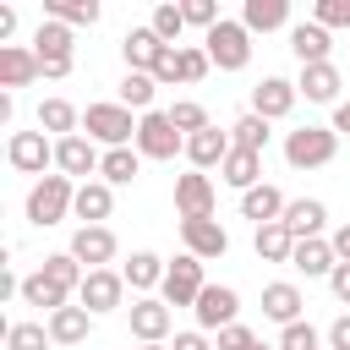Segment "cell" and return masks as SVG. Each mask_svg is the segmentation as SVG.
<instances>
[{
    "label": "cell",
    "instance_id": "bcb514c9",
    "mask_svg": "<svg viewBox=\"0 0 350 350\" xmlns=\"http://www.w3.org/2000/svg\"><path fill=\"white\" fill-rule=\"evenodd\" d=\"M219 350H257V334L246 323H230V328H219Z\"/></svg>",
    "mask_w": 350,
    "mask_h": 350
},
{
    "label": "cell",
    "instance_id": "7bdbcfd3",
    "mask_svg": "<svg viewBox=\"0 0 350 350\" xmlns=\"http://www.w3.org/2000/svg\"><path fill=\"white\" fill-rule=\"evenodd\" d=\"M312 22H323V27H350V0H317V5H312Z\"/></svg>",
    "mask_w": 350,
    "mask_h": 350
},
{
    "label": "cell",
    "instance_id": "816d5d0a",
    "mask_svg": "<svg viewBox=\"0 0 350 350\" xmlns=\"http://www.w3.org/2000/svg\"><path fill=\"white\" fill-rule=\"evenodd\" d=\"M175 350H213L202 334H175Z\"/></svg>",
    "mask_w": 350,
    "mask_h": 350
},
{
    "label": "cell",
    "instance_id": "60d3db41",
    "mask_svg": "<svg viewBox=\"0 0 350 350\" xmlns=\"http://www.w3.org/2000/svg\"><path fill=\"white\" fill-rule=\"evenodd\" d=\"M180 16H186V27H202V33H213V27L224 22L213 0H180Z\"/></svg>",
    "mask_w": 350,
    "mask_h": 350
},
{
    "label": "cell",
    "instance_id": "44dd1931",
    "mask_svg": "<svg viewBox=\"0 0 350 350\" xmlns=\"http://www.w3.org/2000/svg\"><path fill=\"white\" fill-rule=\"evenodd\" d=\"M290 49H295L301 66H323L328 60V27L323 22H295L290 27Z\"/></svg>",
    "mask_w": 350,
    "mask_h": 350
},
{
    "label": "cell",
    "instance_id": "5bb4252c",
    "mask_svg": "<svg viewBox=\"0 0 350 350\" xmlns=\"http://www.w3.org/2000/svg\"><path fill=\"white\" fill-rule=\"evenodd\" d=\"M71 257L93 273V268H104L109 257H115V230H104V224H82L77 235H71Z\"/></svg>",
    "mask_w": 350,
    "mask_h": 350
},
{
    "label": "cell",
    "instance_id": "e575fe53",
    "mask_svg": "<svg viewBox=\"0 0 350 350\" xmlns=\"http://www.w3.org/2000/svg\"><path fill=\"white\" fill-rule=\"evenodd\" d=\"M66 295H71V290H60V284H55V279H44V273L22 279V301H27V306H44L49 317H55V312L66 306Z\"/></svg>",
    "mask_w": 350,
    "mask_h": 350
},
{
    "label": "cell",
    "instance_id": "7a4b0ae2",
    "mask_svg": "<svg viewBox=\"0 0 350 350\" xmlns=\"http://www.w3.org/2000/svg\"><path fill=\"white\" fill-rule=\"evenodd\" d=\"M71 202H77V186H71V175H44L33 191H27V224H60L66 213H71Z\"/></svg>",
    "mask_w": 350,
    "mask_h": 350
},
{
    "label": "cell",
    "instance_id": "9c48e42d",
    "mask_svg": "<svg viewBox=\"0 0 350 350\" xmlns=\"http://www.w3.org/2000/svg\"><path fill=\"white\" fill-rule=\"evenodd\" d=\"M120 295H126V273H115V268H93V273L82 279V290H77V306H88V312H115Z\"/></svg>",
    "mask_w": 350,
    "mask_h": 350
},
{
    "label": "cell",
    "instance_id": "db71d44e",
    "mask_svg": "<svg viewBox=\"0 0 350 350\" xmlns=\"http://www.w3.org/2000/svg\"><path fill=\"white\" fill-rule=\"evenodd\" d=\"M334 131H350V104H334Z\"/></svg>",
    "mask_w": 350,
    "mask_h": 350
},
{
    "label": "cell",
    "instance_id": "836d02e7",
    "mask_svg": "<svg viewBox=\"0 0 350 350\" xmlns=\"http://www.w3.org/2000/svg\"><path fill=\"white\" fill-rule=\"evenodd\" d=\"M38 273H44V279H55L60 290H82V279H88V268H82V262H77L71 252H49Z\"/></svg>",
    "mask_w": 350,
    "mask_h": 350
},
{
    "label": "cell",
    "instance_id": "cb8c5ba5",
    "mask_svg": "<svg viewBox=\"0 0 350 350\" xmlns=\"http://www.w3.org/2000/svg\"><path fill=\"white\" fill-rule=\"evenodd\" d=\"M284 208H290V202L279 197V186H252V191L241 197V213H246V219H257V224H279V219H284Z\"/></svg>",
    "mask_w": 350,
    "mask_h": 350
},
{
    "label": "cell",
    "instance_id": "ab89813d",
    "mask_svg": "<svg viewBox=\"0 0 350 350\" xmlns=\"http://www.w3.org/2000/svg\"><path fill=\"white\" fill-rule=\"evenodd\" d=\"M170 120H175V131H180V137H197V131H208V109H202V104H191V98L170 104Z\"/></svg>",
    "mask_w": 350,
    "mask_h": 350
},
{
    "label": "cell",
    "instance_id": "d6a6232c",
    "mask_svg": "<svg viewBox=\"0 0 350 350\" xmlns=\"http://www.w3.org/2000/svg\"><path fill=\"white\" fill-rule=\"evenodd\" d=\"M44 16L49 22H66V27H93L98 22V0H49Z\"/></svg>",
    "mask_w": 350,
    "mask_h": 350
},
{
    "label": "cell",
    "instance_id": "9f6ffc18",
    "mask_svg": "<svg viewBox=\"0 0 350 350\" xmlns=\"http://www.w3.org/2000/svg\"><path fill=\"white\" fill-rule=\"evenodd\" d=\"M257 350H279V345H257Z\"/></svg>",
    "mask_w": 350,
    "mask_h": 350
},
{
    "label": "cell",
    "instance_id": "681fc988",
    "mask_svg": "<svg viewBox=\"0 0 350 350\" xmlns=\"http://www.w3.org/2000/svg\"><path fill=\"white\" fill-rule=\"evenodd\" d=\"M328 350H350V312L334 317V328H328Z\"/></svg>",
    "mask_w": 350,
    "mask_h": 350
},
{
    "label": "cell",
    "instance_id": "f546056e",
    "mask_svg": "<svg viewBox=\"0 0 350 350\" xmlns=\"http://www.w3.org/2000/svg\"><path fill=\"white\" fill-rule=\"evenodd\" d=\"M252 246H257L262 262H290V257H295V235H290L284 224H257V241H252Z\"/></svg>",
    "mask_w": 350,
    "mask_h": 350
},
{
    "label": "cell",
    "instance_id": "f35d334b",
    "mask_svg": "<svg viewBox=\"0 0 350 350\" xmlns=\"http://www.w3.org/2000/svg\"><path fill=\"white\" fill-rule=\"evenodd\" d=\"M230 131H235V148H246V153H262L268 148V120L262 115H241Z\"/></svg>",
    "mask_w": 350,
    "mask_h": 350
},
{
    "label": "cell",
    "instance_id": "8fae6325",
    "mask_svg": "<svg viewBox=\"0 0 350 350\" xmlns=\"http://www.w3.org/2000/svg\"><path fill=\"white\" fill-rule=\"evenodd\" d=\"M295 82H284V77H262L257 88H252V115H262V120H284L290 109H295Z\"/></svg>",
    "mask_w": 350,
    "mask_h": 350
},
{
    "label": "cell",
    "instance_id": "c3c4849f",
    "mask_svg": "<svg viewBox=\"0 0 350 350\" xmlns=\"http://www.w3.org/2000/svg\"><path fill=\"white\" fill-rule=\"evenodd\" d=\"M328 290H334V295H339V301L350 306V262H339V268L328 273Z\"/></svg>",
    "mask_w": 350,
    "mask_h": 350
},
{
    "label": "cell",
    "instance_id": "b9f144b4",
    "mask_svg": "<svg viewBox=\"0 0 350 350\" xmlns=\"http://www.w3.org/2000/svg\"><path fill=\"white\" fill-rule=\"evenodd\" d=\"M148 27H153V33H159V38H164V44L175 49V38H180V27H186V16H180V5H159Z\"/></svg>",
    "mask_w": 350,
    "mask_h": 350
},
{
    "label": "cell",
    "instance_id": "83f0119b",
    "mask_svg": "<svg viewBox=\"0 0 350 350\" xmlns=\"http://www.w3.org/2000/svg\"><path fill=\"white\" fill-rule=\"evenodd\" d=\"M257 170H262V153H246V148H230V159L219 164V175H224V180H230L241 197L257 186Z\"/></svg>",
    "mask_w": 350,
    "mask_h": 350
},
{
    "label": "cell",
    "instance_id": "9a60e30c",
    "mask_svg": "<svg viewBox=\"0 0 350 350\" xmlns=\"http://www.w3.org/2000/svg\"><path fill=\"white\" fill-rule=\"evenodd\" d=\"M55 164H60V175H93L98 164H104V153L93 148V137H60L55 142Z\"/></svg>",
    "mask_w": 350,
    "mask_h": 350
},
{
    "label": "cell",
    "instance_id": "4dcf8cb0",
    "mask_svg": "<svg viewBox=\"0 0 350 350\" xmlns=\"http://www.w3.org/2000/svg\"><path fill=\"white\" fill-rule=\"evenodd\" d=\"M137 170H142V153L137 148H109L104 164H98L104 186H126V180H137Z\"/></svg>",
    "mask_w": 350,
    "mask_h": 350
},
{
    "label": "cell",
    "instance_id": "2e32d148",
    "mask_svg": "<svg viewBox=\"0 0 350 350\" xmlns=\"http://www.w3.org/2000/svg\"><path fill=\"white\" fill-rule=\"evenodd\" d=\"M164 49H170V44H164V38L153 33V27H131V33L120 38V55H126V71H153Z\"/></svg>",
    "mask_w": 350,
    "mask_h": 350
},
{
    "label": "cell",
    "instance_id": "1f68e13d",
    "mask_svg": "<svg viewBox=\"0 0 350 350\" xmlns=\"http://www.w3.org/2000/svg\"><path fill=\"white\" fill-rule=\"evenodd\" d=\"M164 273H170V262L153 257V252H131V262H126V284L131 290H153V284H164Z\"/></svg>",
    "mask_w": 350,
    "mask_h": 350
},
{
    "label": "cell",
    "instance_id": "277c9868",
    "mask_svg": "<svg viewBox=\"0 0 350 350\" xmlns=\"http://www.w3.org/2000/svg\"><path fill=\"white\" fill-rule=\"evenodd\" d=\"M180 148H186V137L175 131L170 109H148V115L137 120V153H142V159H175Z\"/></svg>",
    "mask_w": 350,
    "mask_h": 350
},
{
    "label": "cell",
    "instance_id": "ba28073f",
    "mask_svg": "<svg viewBox=\"0 0 350 350\" xmlns=\"http://www.w3.org/2000/svg\"><path fill=\"white\" fill-rule=\"evenodd\" d=\"M191 312H197V334H208V328L219 334V328H230V323H235L241 295H235L230 284H208V290L197 295V306H191Z\"/></svg>",
    "mask_w": 350,
    "mask_h": 350
},
{
    "label": "cell",
    "instance_id": "f6af8a7d",
    "mask_svg": "<svg viewBox=\"0 0 350 350\" xmlns=\"http://www.w3.org/2000/svg\"><path fill=\"white\" fill-rule=\"evenodd\" d=\"M279 350H317V328L312 323H290L279 334Z\"/></svg>",
    "mask_w": 350,
    "mask_h": 350
},
{
    "label": "cell",
    "instance_id": "f5cc1de1",
    "mask_svg": "<svg viewBox=\"0 0 350 350\" xmlns=\"http://www.w3.org/2000/svg\"><path fill=\"white\" fill-rule=\"evenodd\" d=\"M11 33H16V11H11V5H0V38H11Z\"/></svg>",
    "mask_w": 350,
    "mask_h": 350
},
{
    "label": "cell",
    "instance_id": "e0dca14e",
    "mask_svg": "<svg viewBox=\"0 0 350 350\" xmlns=\"http://www.w3.org/2000/svg\"><path fill=\"white\" fill-rule=\"evenodd\" d=\"M126 312H131V334H137L142 345H159V339L170 334V306H164V301L142 295V301H131Z\"/></svg>",
    "mask_w": 350,
    "mask_h": 350
},
{
    "label": "cell",
    "instance_id": "8992f818",
    "mask_svg": "<svg viewBox=\"0 0 350 350\" xmlns=\"http://www.w3.org/2000/svg\"><path fill=\"white\" fill-rule=\"evenodd\" d=\"M202 44H208V60H213L219 71H241V66L252 60V33H246L241 22H219Z\"/></svg>",
    "mask_w": 350,
    "mask_h": 350
},
{
    "label": "cell",
    "instance_id": "d6986e66",
    "mask_svg": "<svg viewBox=\"0 0 350 350\" xmlns=\"http://www.w3.org/2000/svg\"><path fill=\"white\" fill-rule=\"evenodd\" d=\"M230 148H235V137H224L219 126H208V131L186 137V159H191L197 170H213V164H224V159H230Z\"/></svg>",
    "mask_w": 350,
    "mask_h": 350
},
{
    "label": "cell",
    "instance_id": "603a6c76",
    "mask_svg": "<svg viewBox=\"0 0 350 350\" xmlns=\"http://www.w3.org/2000/svg\"><path fill=\"white\" fill-rule=\"evenodd\" d=\"M295 93H306L312 104H334V98H339V71H334L328 60H323V66H301Z\"/></svg>",
    "mask_w": 350,
    "mask_h": 350
},
{
    "label": "cell",
    "instance_id": "d590c367",
    "mask_svg": "<svg viewBox=\"0 0 350 350\" xmlns=\"http://www.w3.org/2000/svg\"><path fill=\"white\" fill-rule=\"evenodd\" d=\"M77 109L66 104V98H44L38 104V131H60V137H77Z\"/></svg>",
    "mask_w": 350,
    "mask_h": 350
},
{
    "label": "cell",
    "instance_id": "3957f363",
    "mask_svg": "<svg viewBox=\"0 0 350 350\" xmlns=\"http://www.w3.org/2000/svg\"><path fill=\"white\" fill-rule=\"evenodd\" d=\"M82 126H88L93 142H109V148L137 142V120H131L126 104H88V109H82Z\"/></svg>",
    "mask_w": 350,
    "mask_h": 350
},
{
    "label": "cell",
    "instance_id": "4316f807",
    "mask_svg": "<svg viewBox=\"0 0 350 350\" xmlns=\"http://www.w3.org/2000/svg\"><path fill=\"white\" fill-rule=\"evenodd\" d=\"M284 22H290V5L284 0H246V11H241V27L246 33H273Z\"/></svg>",
    "mask_w": 350,
    "mask_h": 350
},
{
    "label": "cell",
    "instance_id": "6da1fadb",
    "mask_svg": "<svg viewBox=\"0 0 350 350\" xmlns=\"http://www.w3.org/2000/svg\"><path fill=\"white\" fill-rule=\"evenodd\" d=\"M339 153V131L334 126H295L284 137V164L290 170H317Z\"/></svg>",
    "mask_w": 350,
    "mask_h": 350
},
{
    "label": "cell",
    "instance_id": "ffe728a7",
    "mask_svg": "<svg viewBox=\"0 0 350 350\" xmlns=\"http://www.w3.org/2000/svg\"><path fill=\"white\" fill-rule=\"evenodd\" d=\"M323 219H328V208L317 202V197H295L290 208H284V230L295 235V241H317V230H323Z\"/></svg>",
    "mask_w": 350,
    "mask_h": 350
},
{
    "label": "cell",
    "instance_id": "7c38bea8",
    "mask_svg": "<svg viewBox=\"0 0 350 350\" xmlns=\"http://www.w3.org/2000/svg\"><path fill=\"white\" fill-rule=\"evenodd\" d=\"M180 241H186V252L191 257H224L230 252V235H224V224L219 219H180Z\"/></svg>",
    "mask_w": 350,
    "mask_h": 350
},
{
    "label": "cell",
    "instance_id": "f907efd6",
    "mask_svg": "<svg viewBox=\"0 0 350 350\" xmlns=\"http://www.w3.org/2000/svg\"><path fill=\"white\" fill-rule=\"evenodd\" d=\"M328 246H334V257H339V262H350V224H339Z\"/></svg>",
    "mask_w": 350,
    "mask_h": 350
},
{
    "label": "cell",
    "instance_id": "74e56055",
    "mask_svg": "<svg viewBox=\"0 0 350 350\" xmlns=\"http://www.w3.org/2000/svg\"><path fill=\"white\" fill-rule=\"evenodd\" d=\"M49 328L44 323H11L5 328V350H49Z\"/></svg>",
    "mask_w": 350,
    "mask_h": 350
},
{
    "label": "cell",
    "instance_id": "52a82bcc",
    "mask_svg": "<svg viewBox=\"0 0 350 350\" xmlns=\"http://www.w3.org/2000/svg\"><path fill=\"white\" fill-rule=\"evenodd\" d=\"M159 290H164V306H197V295L208 290V284H202V257H191V252L175 257Z\"/></svg>",
    "mask_w": 350,
    "mask_h": 350
},
{
    "label": "cell",
    "instance_id": "ee69618b",
    "mask_svg": "<svg viewBox=\"0 0 350 350\" xmlns=\"http://www.w3.org/2000/svg\"><path fill=\"white\" fill-rule=\"evenodd\" d=\"M208 66H213V60H208V49H191V44L180 49V82H202V77H208Z\"/></svg>",
    "mask_w": 350,
    "mask_h": 350
},
{
    "label": "cell",
    "instance_id": "484cf974",
    "mask_svg": "<svg viewBox=\"0 0 350 350\" xmlns=\"http://www.w3.org/2000/svg\"><path fill=\"white\" fill-rule=\"evenodd\" d=\"M88 328H93V312H88V306H60V312L49 317V339H55V345H82Z\"/></svg>",
    "mask_w": 350,
    "mask_h": 350
},
{
    "label": "cell",
    "instance_id": "4fadbf2b",
    "mask_svg": "<svg viewBox=\"0 0 350 350\" xmlns=\"http://www.w3.org/2000/svg\"><path fill=\"white\" fill-rule=\"evenodd\" d=\"M175 208H180V219H213V180L202 170L180 175L175 180Z\"/></svg>",
    "mask_w": 350,
    "mask_h": 350
},
{
    "label": "cell",
    "instance_id": "7402d4cb",
    "mask_svg": "<svg viewBox=\"0 0 350 350\" xmlns=\"http://www.w3.org/2000/svg\"><path fill=\"white\" fill-rule=\"evenodd\" d=\"M109 208H115V191H109L104 180H82V186H77V202H71V213H77L82 224H98V219H109Z\"/></svg>",
    "mask_w": 350,
    "mask_h": 350
},
{
    "label": "cell",
    "instance_id": "11a10c76",
    "mask_svg": "<svg viewBox=\"0 0 350 350\" xmlns=\"http://www.w3.org/2000/svg\"><path fill=\"white\" fill-rule=\"evenodd\" d=\"M137 350H164V345H137Z\"/></svg>",
    "mask_w": 350,
    "mask_h": 350
},
{
    "label": "cell",
    "instance_id": "d4e9b609",
    "mask_svg": "<svg viewBox=\"0 0 350 350\" xmlns=\"http://www.w3.org/2000/svg\"><path fill=\"white\" fill-rule=\"evenodd\" d=\"M301 306H306V301H301V290H295V284H284V279L262 290V312H268L273 323H284V328H290V323H301Z\"/></svg>",
    "mask_w": 350,
    "mask_h": 350
},
{
    "label": "cell",
    "instance_id": "ac0fdd59",
    "mask_svg": "<svg viewBox=\"0 0 350 350\" xmlns=\"http://www.w3.org/2000/svg\"><path fill=\"white\" fill-rule=\"evenodd\" d=\"M33 77H44L38 55L22 49V44H5V49H0V88H27Z\"/></svg>",
    "mask_w": 350,
    "mask_h": 350
},
{
    "label": "cell",
    "instance_id": "5b68a950",
    "mask_svg": "<svg viewBox=\"0 0 350 350\" xmlns=\"http://www.w3.org/2000/svg\"><path fill=\"white\" fill-rule=\"evenodd\" d=\"M33 55H38V66H44V77H71V27L66 22H38V33H33Z\"/></svg>",
    "mask_w": 350,
    "mask_h": 350
},
{
    "label": "cell",
    "instance_id": "30bf717a",
    "mask_svg": "<svg viewBox=\"0 0 350 350\" xmlns=\"http://www.w3.org/2000/svg\"><path fill=\"white\" fill-rule=\"evenodd\" d=\"M5 159H11V170H22V175H38V180H44V164L55 159V148L44 142V131H11Z\"/></svg>",
    "mask_w": 350,
    "mask_h": 350
},
{
    "label": "cell",
    "instance_id": "7dc6e473",
    "mask_svg": "<svg viewBox=\"0 0 350 350\" xmlns=\"http://www.w3.org/2000/svg\"><path fill=\"white\" fill-rule=\"evenodd\" d=\"M148 77H153L159 88H170V82H180V49H164V55H159V66H153Z\"/></svg>",
    "mask_w": 350,
    "mask_h": 350
},
{
    "label": "cell",
    "instance_id": "f1b7e54d",
    "mask_svg": "<svg viewBox=\"0 0 350 350\" xmlns=\"http://www.w3.org/2000/svg\"><path fill=\"white\" fill-rule=\"evenodd\" d=\"M290 268H301L306 279H317V273H334V268H339V257H334V246H328V241H295Z\"/></svg>",
    "mask_w": 350,
    "mask_h": 350
},
{
    "label": "cell",
    "instance_id": "8d00e7d4",
    "mask_svg": "<svg viewBox=\"0 0 350 350\" xmlns=\"http://www.w3.org/2000/svg\"><path fill=\"white\" fill-rule=\"evenodd\" d=\"M153 93H159V82L148 77V71H126V82H120V104L126 109H153Z\"/></svg>",
    "mask_w": 350,
    "mask_h": 350
}]
</instances>
